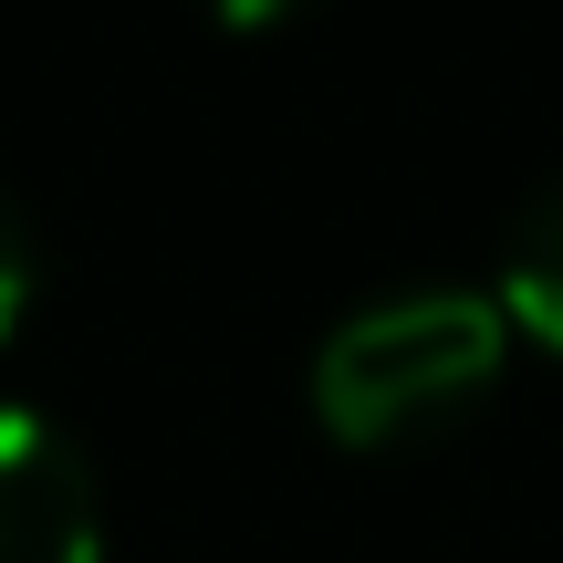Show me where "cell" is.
I'll return each mask as SVG.
<instances>
[{
  "instance_id": "obj_1",
  "label": "cell",
  "mask_w": 563,
  "mask_h": 563,
  "mask_svg": "<svg viewBox=\"0 0 563 563\" xmlns=\"http://www.w3.org/2000/svg\"><path fill=\"white\" fill-rule=\"evenodd\" d=\"M511 355V313L490 292H386L344 313L313 355V418L334 449H397L460 418Z\"/></svg>"
},
{
  "instance_id": "obj_2",
  "label": "cell",
  "mask_w": 563,
  "mask_h": 563,
  "mask_svg": "<svg viewBox=\"0 0 563 563\" xmlns=\"http://www.w3.org/2000/svg\"><path fill=\"white\" fill-rule=\"evenodd\" d=\"M0 563H104L95 460L42 407H0Z\"/></svg>"
},
{
  "instance_id": "obj_3",
  "label": "cell",
  "mask_w": 563,
  "mask_h": 563,
  "mask_svg": "<svg viewBox=\"0 0 563 563\" xmlns=\"http://www.w3.org/2000/svg\"><path fill=\"white\" fill-rule=\"evenodd\" d=\"M501 313L522 323L532 344L563 355V178L511 220V251H501Z\"/></svg>"
},
{
  "instance_id": "obj_4",
  "label": "cell",
  "mask_w": 563,
  "mask_h": 563,
  "mask_svg": "<svg viewBox=\"0 0 563 563\" xmlns=\"http://www.w3.org/2000/svg\"><path fill=\"white\" fill-rule=\"evenodd\" d=\"M21 313H32V220H21V199L0 188V344H11Z\"/></svg>"
},
{
  "instance_id": "obj_5",
  "label": "cell",
  "mask_w": 563,
  "mask_h": 563,
  "mask_svg": "<svg viewBox=\"0 0 563 563\" xmlns=\"http://www.w3.org/2000/svg\"><path fill=\"white\" fill-rule=\"evenodd\" d=\"M209 11H220L230 32H272V21H292L302 0H209Z\"/></svg>"
}]
</instances>
